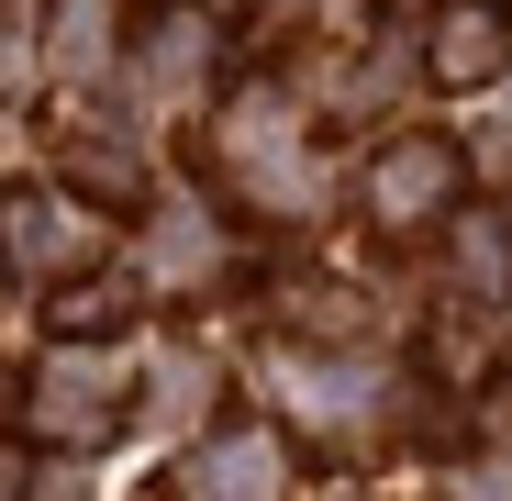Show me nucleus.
<instances>
[{"instance_id": "1", "label": "nucleus", "mask_w": 512, "mask_h": 501, "mask_svg": "<svg viewBox=\"0 0 512 501\" xmlns=\"http://www.w3.org/2000/svg\"><path fill=\"white\" fill-rule=\"evenodd\" d=\"M512 67V23H501V0H457V12L435 23V78H501Z\"/></svg>"}]
</instances>
